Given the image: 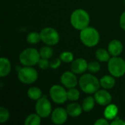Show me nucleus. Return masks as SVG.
<instances>
[{"label": "nucleus", "mask_w": 125, "mask_h": 125, "mask_svg": "<svg viewBox=\"0 0 125 125\" xmlns=\"http://www.w3.org/2000/svg\"></svg>", "instance_id": "obj_34"}, {"label": "nucleus", "mask_w": 125, "mask_h": 125, "mask_svg": "<svg viewBox=\"0 0 125 125\" xmlns=\"http://www.w3.org/2000/svg\"><path fill=\"white\" fill-rule=\"evenodd\" d=\"M75 75L76 74L72 71L64 72L61 75V78H60L62 84L67 89L75 87L78 84V79Z\"/></svg>", "instance_id": "obj_11"}, {"label": "nucleus", "mask_w": 125, "mask_h": 125, "mask_svg": "<svg viewBox=\"0 0 125 125\" xmlns=\"http://www.w3.org/2000/svg\"><path fill=\"white\" fill-rule=\"evenodd\" d=\"M113 75H104L100 80V85L103 89H111L116 85V80Z\"/></svg>", "instance_id": "obj_18"}, {"label": "nucleus", "mask_w": 125, "mask_h": 125, "mask_svg": "<svg viewBox=\"0 0 125 125\" xmlns=\"http://www.w3.org/2000/svg\"><path fill=\"white\" fill-rule=\"evenodd\" d=\"M62 60L61 59L59 58H55V59H53L51 62H50V67L51 69H53V70H56L57 68H59L62 64Z\"/></svg>", "instance_id": "obj_30"}, {"label": "nucleus", "mask_w": 125, "mask_h": 125, "mask_svg": "<svg viewBox=\"0 0 125 125\" xmlns=\"http://www.w3.org/2000/svg\"><path fill=\"white\" fill-rule=\"evenodd\" d=\"M108 51L112 56H119L123 51V45L121 41L113 40L108 43Z\"/></svg>", "instance_id": "obj_14"}, {"label": "nucleus", "mask_w": 125, "mask_h": 125, "mask_svg": "<svg viewBox=\"0 0 125 125\" xmlns=\"http://www.w3.org/2000/svg\"><path fill=\"white\" fill-rule=\"evenodd\" d=\"M119 24L121 28L125 31V11L124 12L122 13L121 16H120V19H119Z\"/></svg>", "instance_id": "obj_33"}, {"label": "nucleus", "mask_w": 125, "mask_h": 125, "mask_svg": "<svg viewBox=\"0 0 125 125\" xmlns=\"http://www.w3.org/2000/svg\"><path fill=\"white\" fill-rule=\"evenodd\" d=\"M69 116L72 117H78L82 114L83 108L77 103H72L67 106L66 108Z\"/></svg>", "instance_id": "obj_16"}, {"label": "nucleus", "mask_w": 125, "mask_h": 125, "mask_svg": "<svg viewBox=\"0 0 125 125\" xmlns=\"http://www.w3.org/2000/svg\"><path fill=\"white\" fill-rule=\"evenodd\" d=\"M80 97V92L79 91L74 88H70L67 90V99L70 101L74 102L77 101Z\"/></svg>", "instance_id": "obj_25"}, {"label": "nucleus", "mask_w": 125, "mask_h": 125, "mask_svg": "<svg viewBox=\"0 0 125 125\" xmlns=\"http://www.w3.org/2000/svg\"><path fill=\"white\" fill-rule=\"evenodd\" d=\"M41 40V36L40 33H38L37 31H31L28 34L26 37V41L29 44L31 45H35L40 42Z\"/></svg>", "instance_id": "obj_23"}, {"label": "nucleus", "mask_w": 125, "mask_h": 125, "mask_svg": "<svg viewBox=\"0 0 125 125\" xmlns=\"http://www.w3.org/2000/svg\"><path fill=\"white\" fill-rule=\"evenodd\" d=\"M108 119H107L106 118H101L97 119L95 122L94 125H108L109 122L108 121Z\"/></svg>", "instance_id": "obj_32"}, {"label": "nucleus", "mask_w": 125, "mask_h": 125, "mask_svg": "<svg viewBox=\"0 0 125 125\" xmlns=\"http://www.w3.org/2000/svg\"><path fill=\"white\" fill-rule=\"evenodd\" d=\"M39 52H40L41 58L48 59L51 58L53 56V51L50 47V45H47V46H44V47L41 48V49L40 50Z\"/></svg>", "instance_id": "obj_24"}, {"label": "nucleus", "mask_w": 125, "mask_h": 125, "mask_svg": "<svg viewBox=\"0 0 125 125\" xmlns=\"http://www.w3.org/2000/svg\"><path fill=\"white\" fill-rule=\"evenodd\" d=\"M94 97L96 103L102 106H107L108 105L111 104L112 101L111 94L107 90H105V89H99L98 91H97L94 93Z\"/></svg>", "instance_id": "obj_12"}, {"label": "nucleus", "mask_w": 125, "mask_h": 125, "mask_svg": "<svg viewBox=\"0 0 125 125\" xmlns=\"http://www.w3.org/2000/svg\"><path fill=\"white\" fill-rule=\"evenodd\" d=\"M95 103H96V101H95L94 97H93L92 96L86 97L83 100V103H82L83 111L85 112H90L94 108Z\"/></svg>", "instance_id": "obj_20"}, {"label": "nucleus", "mask_w": 125, "mask_h": 125, "mask_svg": "<svg viewBox=\"0 0 125 125\" xmlns=\"http://www.w3.org/2000/svg\"><path fill=\"white\" fill-rule=\"evenodd\" d=\"M50 96L53 102L56 104H63L67 99V91L60 85H53L50 89Z\"/></svg>", "instance_id": "obj_8"}, {"label": "nucleus", "mask_w": 125, "mask_h": 125, "mask_svg": "<svg viewBox=\"0 0 125 125\" xmlns=\"http://www.w3.org/2000/svg\"><path fill=\"white\" fill-rule=\"evenodd\" d=\"M90 23V16L89 13L83 9L74 10L70 15V23L73 28L81 31L89 26Z\"/></svg>", "instance_id": "obj_2"}, {"label": "nucleus", "mask_w": 125, "mask_h": 125, "mask_svg": "<svg viewBox=\"0 0 125 125\" xmlns=\"http://www.w3.org/2000/svg\"><path fill=\"white\" fill-rule=\"evenodd\" d=\"M111 125H125V122L123 120V119H120L119 117H117V116H116L114 119H113V121L111 122Z\"/></svg>", "instance_id": "obj_31"}, {"label": "nucleus", "mask_w": 125, "mask_h": 125, "mask_svg": "<svg viewBox=\"0 0 125 125\" xmlns=\"http://www.w3.org/2000/svg\"><path fill=\"white\" fill-rule=\"evenodd\" d=\"M70 69L75 74H82L88 70V62L83 58H78L71 62Z\"/></svg>", "instance_id": "obj_13"}, {"label": "nucleus", "mask_w": 125, "mask_h": 125, "mask_svg": "<svg viewBox=\"0 0 125 125\" xmlns=\"http://www.w3.org/2000/svg\"><path fill=\"white\" fill-rule=\"evenodd\" d=\"M41 41L47 45H55L59 42V34L58 31L52 27H45L41 30Z\"/></svg>", "instance_id": "obj_7"}, {"label": "nucleus", "mask_w": 125, "mask_h": 125, "mask_svg": "<svg viewBox=\"0 0 125 125\" xmlns=\"http://www.w3.org/2000/svg\"><path fill=\"white\" fill-rule=\"evenodd\" d=\"M9 119H10L9 111L4 107H1L0 108V122L4 123L7 122Z\"/></svg>", "instance_id": "obj_28"}, {"label": "nucleus", "mask_w": 125, "mask_h": 125, "mask_svg": "<svg viewBox=\"0 0 125 125\" xmlns=\"http://www.w3.org/2000/svg\"><path fill=\"white\" fill-rule=\"evenodd\" d=\"M111 54L108 51H106L104 48H100L97 50L95 52V56L97 59L101 62H108L111 59Z\"/></svg>", "instance_id": "obj_21"}, {"label": "nucleus", "mask_w": 125, "mask_h": 125, "mask_svg": "<svg viewBox=\"0 0 125 125\" xmlns=\"http://www.w3.org/2000/svg\"><path fill=\"white\" fill-rule=\"evenodd\" d=\"M59 58L61 59V60L65 63H70L74 60V56L73 53L70 51H64L62 52L60 54Z\"/></svg>", "instance_id": "obj_26"}, {"label": "nucleus", "mask_w": 125, "mask_h": 125, "mask_svg": "<svg viewBox=\"0 0 125 125\" xmlns=\"http://www.w3.org/2000/svg\"><path fill=\"white\" fill-rule=\"evenodd\" d=\"M40 58V52L33 48H26L19 55V61L21 64L28 67H32L37 64Z\"/></svg>", "instance_id": "obj_4"}, {"label": "nucleus", "mask_w": 125, "mask_h": 125, "mask_svg": "<svg viewBox=\"0 0 125 125\" xmlns=\"http://www.w3.org/2000/svg\"><path fill=\"white\" fill-rule=\"evenodd\" d=\"M37 64H38V67L41 70H47L48 68L50 67V62L48 61V59L40 58V59L38 62Z\"/></svg>", "instance_id": "obj_29"}, {"label": "nucleus", "mask_w": 125, "mask_h": 125, "mask_svg": "<svg viewBox=\"0 0 125 125\" xmlns=\"http://www.w3.org/2000/svg\"><path fill=\"white\" fill-rule=\"evenodd\" d=\"M41 116L36 114L29 115L25 119V125H39L41 123Z\"/></svg>", "instance_id": "obj_22"}, {"label": "nucleus", "mask_w": 125, "mask_h": 125, "mask_svg": "<svg viewBox=\"0 0 125 125\" xmlns=\"http://www.w3.org/2000/svg\"><path fill=\"white\" fill-rule=\"evenodd\" d=\"M11 71V63L6 57L0 59V76L1 78L7 76Z\"/></svg>", "instance_id": "obj_15"}, {"label": "nucleus", "mask_w": 125, "mask_h": 125, "mask_svg": "<svg viewBox=\"0 0 125 125\" xmlns=\"http://www.w3.org/2000/svg\"><path fill=\"white\" fill-rule=\"evenodd\" d=\"M108 69L111 75L120 78L125 75V61L121 57L113 56L108 62Z\"/></svg>", "instance_id": "obj_5"}, {"label": "nucleus", "mask_w": 125, "mask_h": 125, "mask_svg": "<svg viewBox=\"0 0 125 125\" xmlns=\"http://www.w3.org/2000/svg\"><path fill=\"white\" fill-rule=\"evenodd\" d=\"M18 78L23 84H31L37 80L38 73L34 67L25 66L18 70Z\"/></svg>", "instance_id": "obj_6"}, {"label": "nucleus", "mask_w": 125, "mask_h": 125, "mask_svg": "<svg viewBox=\"0 0 125 125\" xmlns=\"http://www.w3.org/2000/svg\"><path fill=\"white\" fill-rule=\"evenodd\" d=\"M35 111L42 118H46L51 114V103L45 96H43L40 99L37 100L35 104Z\"/></svg>", "instance_id": "obj_9"}, {"label": "nucleus", "mask_w": 125, "mask_h": 125, "mask_svg": "<svg viewBox=\"0 0 125 125\" xmlns=\"http://www.w3.org/2000/svg\"><path fill=\"white\" fill-rule=\"evenodd\" d=\"M88 70L92 73H97L100 70V64L97 61H92L88 63Z\"/></svg>", "instance_id": "obj_27"}, {"label": "nucleus", "mask_w": 125, "mask_h": 125, "mask_svg": "<svg viewBox=\"0 0 125 125\" xmlns=\"http://www.w3.org/2000/svg\"><path fill=\"white\" fill-rule=\"evenodd\" d=\"M27 96L32 100H38L42 97V91L37 86H31L27 91Z\"/></svg>", "instance_id": "obj_19"}, {"label": "nucleus", "mask_w": 125, "mask_h": 125, "mask_svg": "<svg viewBox=\"0 0 125 125\" xmlns=\"http://www.w3.org/2000/svg\"><path fill=\"white\" fill-rule=\"evenodd\" d=\"M67 117H68L67 111L66 109L63 108H55L51 114V121L55 125H60L64 124L67 120Z\"/></svg>", "instance_id": "obj_10"}, {"label": "nucleus", "mask_w": 125, "mask_h": 125, "mask_svg": "<svg viewBox=\"0 0 125 125\" xmlns=\"http://www.w3.org/2000/svg\"><path fill=\"white\" fill-rule=\"evenodd\" d=\"M81 89L86 94H94L100 89V82L94 75L90 73L83 74L78 81Z\"/></svg>", "instance_id": "obj_1"}, {"label": "nucleus", "mask_w": 125, "mask_h": 125, "mask_svg": "<svg viewBox=\"0 0 125 125\" xmlns=\"http://www.w3.org/2000/svg\"><path fill=\"white\" fill-rule=\"evenodd\" d=\"M119 108L115 104H109L104 111V116L108 120L114 119L118 114Z\"/></svg>", "instance_id": "obj_17"}, {"label": "nucleus", "mask_w": 125, "mask_h": 125, "mask_svg": "<svg viewBox=\"0 0 125 125\" xmlns=\"http://www.w3.org/2000/svg\"><path fill=\"white\" fill-rule=\"evenodd\" d=\"M79 36L82 43L89 48L96 46L99 43L100 38L99 31L95 28L90 26L82 29Z\"/></svg>", "instance_id": "obj_3"}]
</instances>
